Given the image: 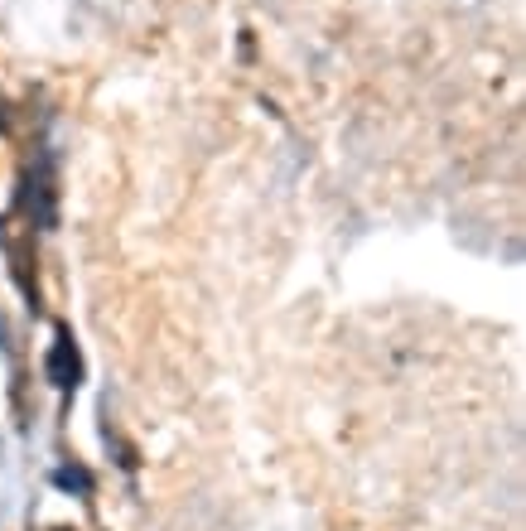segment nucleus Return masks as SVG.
Returning <instances> with one entry per match:
<instances>
[{
  "label": "nucleus",
  "instance_id": "2",
  "mask_svg": "<svg viewBox=\"0 0 526 531\" xmlns=\"http://www.w3.org/2000/svg\"><path fill=\"white\" fill-rule=\"evenodd\" d=\"M54 483L58 488H68V493H83V498L92 493V474H87L83 464H63V469L54 474Z\"/></svg>",
  "mask_w": 526,
  "mask_h": 531
},
{
  "label": "nucleus",
  "instance_id": "1",
  "mask_svg": "<svg viewBox=\"0 0 526 531\" xmlns=\"http://www.w3.org/2000/svg\"><path fill=\"white\" fill-rule=\"evenodd\" d=\"M49 382H54L58 392H73L78 387V377H83V363H78V348H73V334L68 329H58L54 338V353H49Z\"/></svg>",
  "mask_w": 526,
  "mask_h": 531
},
{
  "label": "nucleus",
  "instance_id": "3",
  "mask_svg": "<svg viewBox=\"0 0 526 531\" xmlns=\"http://www.w3.org/2000/svg\"><path fill=\"white\" fill-rule=\"evenodd\" d=\"M0 348H10V334H5V319H0Z\"/></svg>",
  "mask_w": 526,
  "mask_h": 531
}]
</instances>
